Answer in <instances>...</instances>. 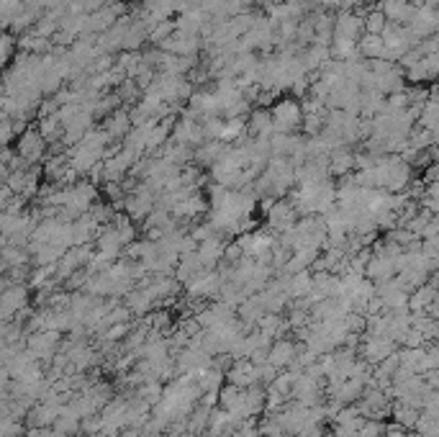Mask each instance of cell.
Returning a JSON list of instances; mask_svg holds the SVG:
<instances>
[{
    "label": "cell",
    "instance_id": "6da1fadb",
    "mask_svg": "<svg viewBox=\"0 0 439 437\" xmlns=\"http://www.w3.org/2000/svg\"><path fill=\"white\" fill-rule=\"evenodd\" d=\"M60 339H62V332H54V330H41V332H34L26 337V347H29L34 358L41 363H52L54 355L60 353Z\"/></svg>",
    "mask_w": 439,
    "mask_h": 437
},
{
    "label": "cell",
    "instance_id": "7a4b0ae2",
    "mask_svg": "<svg viewBox=\"0 0 439 437\" xmlns=\"http://www.w3.org/2000/svg\"><path fill=\"white\" fill-rule=\"evenodd\" d=\"M273 121H275L277 134H291L293 129H298L301 121H303V108L296 98H285L273 108Z\"/></svg>",
    "mask_w": 439,
    "mask_h": 437
},
{
    "label": "cell",
    "instance_id": "3957f363",
    "mask_svg": "<svg viewBox=\"0 0 439 437\" xmlns=\"http://www.w3.org/2000/svg\"><path fill=\"white\" fill-rule=\"evenodd\" d=\"M395 353V342L391 337H370V334H362V345H360V355L362 360H367L370 365H378L386 358Z\"/></svg>",
    "mask_w": 439,
    "mask_h": 437
},
{
    "label": "cell",
    "instance_id": "277c9868",
    "mask_svg": "<svg viewBox=\"0 0 439 437\" xmlns=\"http://www.w3.org/2000/svg\"><path fill=\"white\" fill-rule=\"evenodd\" d=\"M0 306H3V325H6V322H13L15 314L29 306V288L21 286V283L6 286L3 288V301H0Z\"/></svg>",
    "mask_w": 439,
    "mask_h": 437
},
{
    "label": "cell",
    "instance_id": "5b68a950",
    "mask_svg": "<svg viewBox=\"0 0 439 437\" xmlns=\"http://www.w3.org/2000/svg\"><path fill=\"white\" fill-rule=\"evenodd\" d=\"M226 381L239 389H249V386H262L260 384V370H257V363H252L249 358L244 360H234L226 370Z\"/></svg>",
    "mask_w": 439,
    "mask_h": 437
},
{
    "label": "cell",
    "instance_id": "8992f818",
    "mask_svg": "<svg viewBox=\"0 0 439 437\" xmlns=\"http://www.w3.org/2000/svg\"><path fill=\"white\" fill-rule=\"evenodd\" d=\"M365 34V18L358 15L355 11H342L336 15L334 21V37L339 39H352V41H360Z\"/></svg>",
    "mask_w": 439,
    "mask_h": 437
},
{
    "label": "cell",
    "instance_id": "52a82bcc",
    "mask_svg": "<svg viewBox=\"0 0 439 437\" xmlns=\"http://www.w3.org/2000/svg\"><path fill=\"white\" fill-rule=\"evenodd\" d=\"M378 8L388 15V21L398 23V26H411L414 15H417V6H411L409 0H380Z\"/></svg>",
    "mask_w": 439,
    "mask_h": 437
},
{
    "label": "cell",
    "instance_id": "ba28073f",
    "mask_svg": "<svg viewBox=\"0 0 439 437\" xmlns=\"http://www.w3.org/2000/svg\"><path fill=\"white\" fill-rule=\"evenodd\" d=\"M296 355H298V342H293L291 337H283V339H275V342H273L268 360L273 363L277 370H285L293 365Z\"/></svg>",
    "mask_w": 439,
    "mask_h": 437
},
{
    "label": "cell",
    "instance_id": "9c48e42d",
    "mask_svg": "<svg viewBox=\"0 0 439 437\" xmlns=\"http://www.w3.org/2000/svg\"><path fill=\"white\" fill-rule=\"evenodd\" d=\"M44 136H41V131H37V129H29L26 134L21 136V142H18V157L26 162V165H31V162H37L41 155H44Z\"/></svg>",
    "mask_w": 439,
    "mask_h": 437
},
{
    "label": "cell",
    "instance_id": "30bf717a",
    "mask_svg": "<svg viewBox=\"0 0 439 437\" xmlns=\"http://www.w3.org/2000/svg\"><path fill=\"white\" fill-rule=\"evenodd\" d=\"M203 270H206V268H203L201 257H198V249H195V252L180 255V263H178V268H175V278H178L183 286H188V283L193 278H198Z\"/></svg>",
    "mask_w": 439,
    "mask_h": 437
},
{
    "label": "cell",
    "instance_id": "8fae6325",
    "mask_svg": "<svg viewBox=\"0 0 439 437\" xmlns=\"http://www.w3.org/2000/svg\"><path fill=\"white\" fill-rule=\"evenodd\" d=\"M367 386L360 381V378H347L339 389H336V393L332 396V401H336V404H342V407H350V404H358L360 399H362V393H365Z\"/></svg>",
    "mask_w": 439,
    "mask_h": 437
},
{
    "label": "cell",
    "instance_id": "7c38bea8",
    "mask_svg": "<svg viewBox=\"0 0 439 437\" xmlns=\"http://www.w3.org/2000/svg\"><path fill=\"white\" fill-rule=\"evenodd\" d=\"M437 296H439V291L432 286V283H424V286H419L417 291H411V296H409L411 314H426Z\"/></svg>",
    "mask_w": 439,
    "mask_h": 437
},
{
    "label": "cell",
    "instance_id": "4fadbf2b",
    "mask_svg": "<svg viewBox=\"0 0 439 437\" xmlns=\"http://www.w3.org/2000/svg\"><path fill=\"white\" fill-rule=\"evenodd\" d=\"M211 415H214V407L198 401L195 409L190 412V417H188V432H190V435H206V432H209Z\"/></svg>",
    "mask_w": 439,
    "mask_h": 437
},
{
    "label": "cell",
    "instance_id": "5bb4252c",
    "mask_svg": "<svg viewBox=\"0 0 439 437\" xmlns=\"http://www.w3.org/2000/svg\"><path fill=\"white\" fill-rule=\"evenodd\" d=\"M395 424H401L403 430H417L419 424V417H421V409L417 407H409V404H403V401H393V412H391Z\"/></svg>",
    "mask_w": 439,
    "mask_h": 437
},
{
    "label": "cell",
    "instance_id": "9a60e30c",
    "mask_svg": "<svg viewBox=\"0 0 439 437\" xmlns=\"http://www.w3.org/2000/svg\"><path fill=\"white\" fill-rule=\"evenodd\" d=\"M329 167H332V175H350V170L355 167V155L347 147H336L329 152Z\"/></svg>",
    "mask_w": 439,
    "mask_h": 437
},
{
    "label": "cell",
    "instance_id": "2e32d148",
    "mask_svg": "<svg viewBox=\"0 0 439 437\" xmlns=\"http://www.w3.org/2000/svg\"><path fill=\"white\" fill-rule=\"evenodd\" d=\"M358 46L360 57H365V60H383V54H386V41L380 34H365L358 41Z\"/></svg>",
    "mask_w": 439,
    "mask_h": 437
},
{
    "label": "cell",
    "instance_id": "e0dca14e",
    "mask_svg": "<svg viewBox=\"0 0 439 437\" xmlns=\"http://www.w3.org/2000/svg\"><path fill=\"white\" fill-rule=\"evenodd\" d=\"M131 124H134V121H131V116H129L126 111H113L111 116H108V119H105V131H108V136H111V139H121V136L126 134L129 129H131Z\"/></svg>",
    "mask_w": 439,
    "mask_h": 437
},
{
    "label": "cell",
    "instance_id": "ac0fdd59",
    "mask_svg": "<svg viewBox=\"0 0 439 437\" xmlns=\"http://www.w3.org/2000/svg\"><path fill=\"white\" fill-rule=\"evenodd\" d=\"M313 291V273L311 270H301V273H293L291 275V299H306V296Z\"/></svg>",
    "mask_w": 439,
    "mask_h": 437
},
{
    "label": "cell",
    "instance_id": "d6986e66",
    "mask_svg": "<svg viewBox=\"0 0 439 437\" xmlns=\"http://www.w3.org/2000/svg\"><path fill=\"white\" fill-rule=\"evenodd\" d=\"M244 396V389H239L234 384H223L218 389V407L226 409V412H234L239 407V401Z\"/></svg>",
    "mask_w": 439,
    "mask_h": 437
},
{
    "label": "cell",
    "instance_id": "ffe728a7",
    "mask_svg": "<svg viewBox=\"0 0 439 437\" xmlns=\"http://www.w3.org/2000/svg\"><path fill=\"white\" fill-rule=\"evenodd\" d=\"M388 26V15L380 8H372L365 13V34H383Z\"/></svg>",
    "mask_w": 439,
    "mask_h": 437
},
{
    "label": "cell",
    "instance_id": "44dd1931",
    "mask_svg": "<svg viewBox=\"0 0 439 437\" xmlns=\"http://www.w3.org/2000/svg\"><path fill=\"white\" fill-rule=\"evenodd\" d=\"M257 430H260V437H288L275 415H265V419L257 424Z\"/></svg>",
    "mask_w": 439,
    "mask_h": 437
},
{
    "label": "cell",
    "instance_id": "7402d4cb",
    "mask_svg": "<svg viewBox=\"0 0 439 437\" xmlns=\"http://www.w3.org/2000/svg\"><path fill=\"white\" fill-rule=\"evenodd\" d=\"M386 427L388 422H380V419H367L362 424V430L358 432V437H383L386 435Z\"/></svg>",
    "mask_w": 439,
    "mask_h": 437
},
{
    "label": "cell",
    "instance_id": "603a6c76",
    "mask_svg": "<svg viewBox=\"0 0 439 437\" xmlns=\"http://www.w3.org/2000/svg\"><path fill=\"white\" fill-rule=\"evenodd\" d=\"M11 60H13V37L3 34V62L11 65Z\"/></svg>",
    "mask_w": 439,
    "mask_h": 437
},
{
    "label": "cell",
    "instance_id": "cb8c5ba5",
    "mask_svg": "<svg viewBox=\"0 0 439 437\" xmlns=\"http://www.w3.org/2000/svg\"><path fill=\"white\" fill-rule=\"evenodd\" d=\"M383 437H409V430H403L401 424H395V422H388L386 435Z\"/></svg>",
    "mask_w": 439,
    "mask_h": 437
},
{
    "label": "cell",
    "instance_id": "d4e9b609",
    "mask_svg": "<svg viewBox=\"0 0 439 437\" xmlns=\"http://www.w3.org/2000/svg\"><path fill=\"white\" fill-rule=\"evenodd\" d=\"M424 378H426V384L432 386L434 391H439V368H437V370H432V373H426Z\"/></svg>",
    "mask_w": 439,
    "mask_h": 437
},
{
    "label": "cell",
    "instance_id": "484cf974",
    "mask_svg": "<svg viewBox=\"0 0 439 437\" xmlns=\"http://www.w3.org/2000/svg\"><path fill=\"white\" fill-rule=\"evenodd\" d=\"M411 6H417V8H421V6H426V3H429V0H409Z\"/></svg>",
    "mask_w": 439,
    "mask_h": 437
},
{
    "label": "cell",
    "instance_id": "4316f807",
    "mask_svg": "<svg viewBox=\"0 0 439 437\" xmlns=\"http://www.w3.org/2000/svg\"><path fill=\"white\" fill-rule=\"evenodd\" d=\"M409 437H426V435H421V432L414 430V432H409Z\"/></svg>",
    "mask_w": 439,
    "mask_h": 437
},
{
    "label": "cell",
    "instance_id": "83f0119b",
    "mask_svg": "<svg viewBox=\"0 0 439 437\" xmlns=\"http://www.w3.org/2000/svg\"><path fill=\"white\" fill-rule=\"evenodd\" d=\"M21 437H29V435H21Z\"/></svg>",
    "mask_w": 439,
    "mask_h": 437
}]
</instances>
